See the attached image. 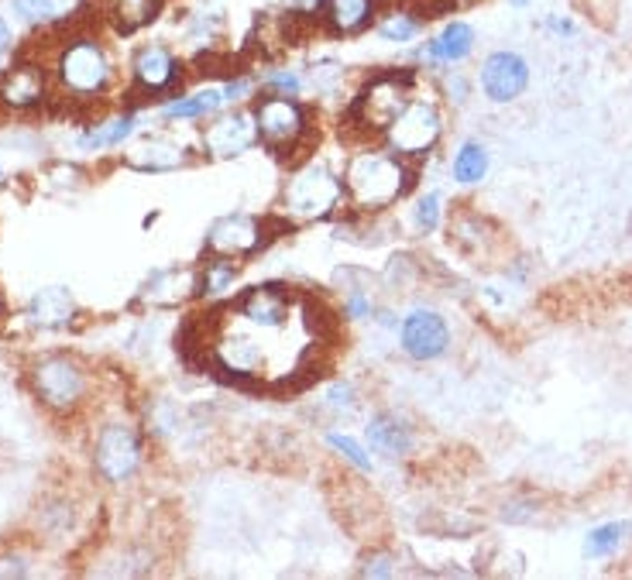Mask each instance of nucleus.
<instances>
[{
    "label": "nucleus",
    "instance_id": "7",
    "mask_svg": "<svg viewBox=\"0 0 632 580\" xmlns=\"http://www.w3.org/2000/svg\"><path fill=\"white\" fill-rule=\"evenodd\" d=\"M444 135V117L437 110V104L426 97H413L409 107L395 117L385 128V141L388 151L403 155V158H423L437 148Z\"/></svg>",
    "mask_w": 632,
    "mask_h": 580
},
{
    "label": "nucleus",
    "instance_id": "19",
    "mask_svg": "<svg viewBox=\"0 0 632 580\" xmlns=\"http://www.w3.org/2000/svg\"><path fill=\"white\" fill-rule=\"evenodd\" d=\"M368 443L385 458H403L413 450V430L395 412H375L368 420Z\"/></svg>",
    "mask_w": 632,
    "mask_h": 580
},
{
    "label": "nucleus",
    "instance_id": "3",
    "mask_svg": "<svg viewBox=\"0 0 632 580\" xmlns=\"http://www.w3.org/2000/svg\"><path fill=\"white\" fill-rule=\"evenodd\" d=\"M416 97V69H388L365 82V90L354 97L347 110V124L365 135H385L388 124L399 117Z\"/></svg>",
    "mask_w": 632,
    "mask_h": 580
},
{
    "label": "nucleus",
    "instance_id": "2",
    "mask_svg": "<svg viewBox=\"0 0 632 580\" xmlns=\"http://www.w3.org/2000/svg\"><path fill=\"white\" fill-rule=\"evenodd\" d=\"M56 82L69 100H97L113 82V62L93 35H72L56 56Z\"/></svg>",
    "mask_w": 632,
    "mask_h": 580
},
{
    "label": "nucleus",
    "instance_id": "11",
    "mask_svg": "<svg viewBox=\"0 0 632 580\" xmlns=\"http://www.w3.org/2000/svg\"><path fill=\"white\" fill-rule=\"evenodd\" d=\"M403 354L413 361H437L451 347V330L441 313L433 309H413L399 326Z\"/></svg>",
    "mask_w": 632,
    "mask_h": 580
},
{
    "label": "nucleus",
    "instance_id": "32",
    "mask_svg": "<svg viewBox=\"0 0 632 580\" xmlns=\"http://www.w3.org/2000/svg\"><path fill=\"white\" fill-rule=\"evenodd\" d=\"M395 553H385V550H378V553H372L368 560H365V567H362V577H395Z\"/></svg>",
    "mask_w": 632,
    "mask_h": 580
},
{
    "label": "nucleus",
    "instance_id": "4",
    "mask_svg": "<svg viewBox=\"0 0 632 580\" xmlns=\"http://www.w3.org/2000/svg\"><path fill=\"white\" fill-rule=\"evenodd\" d=\"M344 196V179L324 161H306L303 169L293 173V179L283 189L286 214L299 224L306 220H327Z\"/></svg>",
    "mask_w": 632,
    "mask_h": 580
},
{
    "label": "nucleus",
    "instance_id": "27",
    "mask_svg": "<svg viewBox=\"0 0 632 580\" xmlns=\"http://www.w3.org/2000/svg\"><path fill=\"white\" fill-rule=\"evenodd\" d=\"M625 522H609V525H599V529H591L587 532V543H584V553L587 557H612L622 540H625Z\"/></svg>",
    "mask_w": 632,
    "mask_h": 580
},
{
    "label": "nucleus",
    "instance_id": "40",
    "mask_svg": "<svg viewBox=\"0 0 632 580\" xmlns=\"http://www.w3.org/2000/svg\"><path fill=\"white\" fill-rule=\"evenodd\" d=\"M508 4H512V8H526V4H530V0H508Z\"/></svg>",
    "mask_w": 632,
    "mask_h": 580
},
{
    "label": "nucleus",
    "instance_id": "22",
    "mask_svg": "<svg viewBox=\"0 0 632 580\" xmlns=\"http://www.w3.org/2000/svg\"><path fill=\"white\" fill-rule=\"evenodd\" d=\"M162 4H166V0H113L107 18H110L117 35H135V31H141L145 24H151L158 18Z\"/></svg>",
    "mask_w": 632,
    "mask_h": 580
},
{
    "label": "nucleus",
    "instance_id": "31",
    "mask_svg": "<svg viewBox=\"0 0 632 580\" xmlns=\"http://www.w3.org/2000/svg\"><path fill=\"white\" fill-rule=\"evenodd\" d=\"M265 90H268V94H283V97H299L303 79H299L293 69H279V72H271V76L265 79Z\"/></svg>",
    "mask_w": 632,
    "mask_h": 580
},
{
    "label": "nucleus",
    "instance_id": "36",
    "mask_svg": "<svg viewBox=\"0 0 632 580\" xmlns=\"http://www.w3.org/2000/svg\"><path fill=\"white\" fill-rule=\"evenodd\" d=\"M327 402L334 405V409H354V405H358V399H354V385H334L330 389V395H327Z\"/></svg>",
    "mask_w": 632,
    "mask_h": 580
},
{
    "label": "nucleus",
    "instance_id": "12",
    "mask_svg": "<svg viewBox=\"0 0 632 580\" xmlns=\"http://www.w3.org/2000/svg\"><path fill=\"white\" fill-rule=\"evenodd\" d=\"M482 94L492 104L520 100L530 87V62L520 52H492L482 62Z\"/></svg>",
    "mask_w": 632,
    "mask_h": 580
},
{
    "label": "nucleus",
    "instance_id": "28",
    "mask_svg": "<svg viewBox=\"0 0 632 580\" xmlns=\"http://www.w3.org/2000/svg\"><path fill=\"white\" fill-rule=\"evenodd\" d=\"M327 443L340 453V458L347 461V464H354L358 471H372V458L365 453V446L358 443V440H350V436H340V433H330L327 436Z\"/></svg>",
    "mask_w": 632,
    "mask_h": 580
},
{
    "label": "nucleus",
    "instance_id": "15",
    "mask_svg": "<svg viewBox=\"0 0 632 580\" xmlns=\"http://www.w3.org/2000/svg\"><path fill=\"white\" fill-rule=\"evenodd\" d=\"M255 141H258L255 114H245V110L214 120L204 131V148H207L210 158H237V155H245Z\"/></svg>",
    "mask_w": 632,
    "mask_h": 580
},
{
    "label": "nucleus",
    "instance_id": "26",
    "mask_svg": "<svg viewBox=\"0 0 632 580\" xmlns=\"http://www.w3.org/2000/svg\"><path fill=\"white\" fill-rule=\"evenodd\" d=\"M234 278H237V265H234V258L210 255L207 268L200 272V293H207V296H220V293H227V288L234 285Z\"/></svg>",
    "mask_w": 632,
    "mask_h": 580
},
{
    "label": "nucleus",
    "instance_id": "8",
    "mask_svg": "<svg viewBox=\"0 0 632 580\" xmlns=\"http://www.w3.org/2000/svg\"><path fill=\"white\" fill-rule=\"evenodd\" d=\"M141 436L128 423H107L93 446V468L100 481L107 484H125L141 468Z\"/></svg>",
    "mask_w": 632,
    "mask_h": 580
},
{
    "label": "nucleus",
    "instance_id": "34",
    "mask_svg": "<svg viewBox=\"0 0 632 580\" xmlns=\"http://www.w3.org/2000/svg\"><path fill=\"white\" fill-rule=\"evenodd\" d=\"M28 573V560L14 550L0 553V577H24Z\"/></svg>",
    "mask_w": 632,
    "mask_h": 580
},
{
    "label": "nucleus",
    "instance_id": "17",
    "mask_svg": "<svg viewBox=\"0 0 632 580\" xmlns=\"http://www.w3.org/2000/svg\"><path fill=\"white\" fill-rule=\"evenodd\" d=\"M28 323L31 326H42V330H59V326H69L76 320V299L69 288L62 285H49L42 293H34L28 309H24Z\"/></svg>",
    "mask_w": 632,
    "mask_h": 580
},
{
    "label": "nucleus",
    "instance_id": "30",
    "mask_svg": "<svg viewBox=\"0 0 632 580\" xmlns=\"http://www.w3.org/2000/svg\"><path fill=\"white\" fill-rule=\"evenodd\" d=\"M416 227L419 234H433L441 227V193H426L416 203Z\"/></svg>",
    "mask_w": 632,
    "mask_h": 580
},
{
    "label": "nucleus",
    "instance_id": "33",
    "mask_svg": "<svg viewBox=\"0 0 632 580\" xmlns=\"http://www.w3.org/2000/svg\"><path fill=\"white\" fill-rule=\"evenodd\" d=\"M344 313H347L350 320H362V316L372 313V299L362 293V288H347V296H344Z\"/></svg>",
    "mask_w": 632,
    "mask_h": 580
},
{
    "label": "nucleus",
    "instance_id": "37",
    "mask_svg": "<svg viewBox=\"0 0 632 580\" xmlns=\"http://www.w3.org/2000/svg\"><path fill=\"white\" fill-rule=\"evenodd\" d=\"M289 18H309V14H320V4L324 0H283Z\"/></svg>",
    "mask_w": 632,
    "mask_h": 580
},
{
    "label": "nucleus",
    "instance_id": "21",
    "mask_svg": "<svg viewBox=\"0 0 632 580\" xmlns=\"http://www.w3.org/2000/svg\"><path fill=\"white\" fill-rule=\"evenodd\" d=\"M423 24H426L423 8H392L375 21V31L382 41H392V46H409L423 31Z\"/></svg>",
    "mask_w": 632,
    "mask_h": 580
},
{
    "label": "nucleus",
    "instance_id": "20",
    "mask_svg": "<svg viewBox=\"0 0 632 580\" xmlns=\"http://www.w3.org/2000/svg\"><path fill=\"white\" fill-rule=\"evenodd\" d=\"M186 148L172 145V141H148L141 148H135L125 165L135 173H172L179 169V165H186Z\"/></svg>",
    "mask_w": 632,
    "mask_h": 580
},
{
    "label": "nucleus",
    "instance_id": "14",
    "mask_svg": "<svg viewBox=\"0 0 632 580\" xmlns=\"http://www.w3.org/2000/svg\"><path fill=\"white\" fill-rule=\"evenodd\" d=\"M192 293H200V272L196 268H158L145 278L138 299L155 309H176L182 306Z\"/></svg>",
    "mask_w": 632,
    "mask_h": 580
},
{
    "label": "nucleus",
    "instance_id": "24",
    "mask_svg": "<svg viewBox=\"0 0 632 580\" xmlns=\"http://www.w3.org/2000/svg\"><path fill=\"white\" fill-rule=\"evenodd\" d=\"M451 173L461 186H474V183H482L485 173H488V151L485 145L478 141H464L454 155V165H451Z\"/></svg>",
    "mask_w": 632,
    "mask_h": 580
},
{
    "label": "nucleus",
    "instance_id": "38",
    "mask_svg": "<svg viewBox=\"0 0 632 580\" xmlns=\"http://www.w3.org/2000/svg\"><path fill=\"white\" fill-rule=\"evenodd\" d=\"M8 52H11V28L4 18H0V62L8 59Z\"/></svg>",
    "mask_w": 632,
    "mask_h": 580
},
{
    "label": "nucleus",
    "instance_id": "16",
    "mask_svg": "<svg viewBox=\"0 0 632 580\" xmlns=\"http://www.w3.org/2000/svg\"><path fill=\"white\" fill-rule=\"evenodd\" d=\"M382 14V0H324L320 21L334 38H358L375 28Z\"/></svg>",
    "mask_w": 632,
    "mask_h": 580
},
{
    "label": "nucleus",
    "instance_id": "9",
    "mask_svg": "<svg viewBox=\"0 0 632 580\" xmlns=\"http://www.w3.org/2000/svg\"><path fill=\"white\" fill-rule=\"evenodd\" d=\"M265 220L248 214H227L210 224L207 230V252L220 258H248L258 247H265Z\"/></svg>",
    "mask_w": 632,
    "mask_h": 580
},
{
    "label": "nucleus",
    "instance_id": "29",
    "mask_svg": "<svg viewBox=\"0 0 632 580\" xmlns=\"http://www.w3.org/2000/svg\"><path fill=\"white\" fill-rule=\"evenodd\" d=\"M14 11L21 21H31V24H42V21H52L59 14V0H11Z\"/></svg>",
    "mask_w": 632,
    "mask_h": 580
},
{
    "label": "nucleus",
    "instance_id": "35",
    "mask_svg": "<svg viewBox=\"0 0 632 580\" xmlns=\"http://www.w3.org/2000/svg\"><path fill=\"white\" fill-rule=\"evenodd\" d=\"M220 94H224V104L245 100V97L251 94V79H248V76H237V79H230V82H227V87H224Z\"/></svg>",
    "mask_w": 632,
    "mask_h": 580
},
{
    "label": "nucleus",
    "instance_id": "6",
    "mask_svg": "<svg viewBox=\"0 0 632 580\" xmlns=\"http://www.w3.org/2000/svg\"><path fill=\"white\" fill-rule=\"evenodd\" d=\"M251 114H255L258 141L275 155H289L309 138V110L296 97L268 94L255 104Z\"/></svg>",
    "mask_w": 632,
    "mask_h": 580
},
{
    "label": "nucleus",
    "instance_id": "23",
    "mask_svg": "<svg viewBox=\"0 0 632 580\" xmlns=\"http://www.w3.org/2000/svg\"><path fill=\"white\" fill-rule=\"evenodd\" d=\"M224 107V94L220 90H200V94H189V97H176L162 107L166 120H200L210 117Z\"/></svg>",
    "mask_w": 632,
    "mask_h": 580
},
{
    "label": "nucleus",
    "instance_id": "25",
    "mask_svg": "<svg viewBox=\"0 0 632 580\" xmlns=\"http://www.w3.org/2000/svg\"><path fill=\"white\" fill-rule=\"evenodd\" d=\"M128 135H135V114H125V117H117V120H107V124H97V128L87 135V138H79V148H117Z\"/></svg>",
    "mask_w": 632,
    "mask_h": 580
},
{
    "label": "nucleus",
    "instance_id": "39",
    "mask_svg": "<svg viewBox=\"0 0 632 580\" xmlns=\"http://www.w3.org/2000/svg\"><path fill=\"white\" fill-rule=\"evenodd\" d=\"M550 28L557 31V35H571V31H574V24H571V21H561V18H550Z\"/></svg>",
    "mask_w": 632,
    "mask_h": 580
},
{
    "label": "nucleus",
    "instance_id": "10",
    "mask_svg": "<svg viewBox=\"0 0 632 580\" xmlns=\"http://www.w3.org/2000/svg\"><path fill=\"white\" fill-rule=\"evenodd\" d=\"M131 79H135V90H141L148 97L169 94L182 79V62L169 46H162V41H148V46H141L131 56Z\"/></svg>",
    "mask_w": 632,
    "mask_h": 580
},
{
    "label": "nucleus",
    "instance_id": "5",
    "mask_svg": "<svg viewBox=\"0 0 632 580\" xmlns=\"http://www.w3.org/2000/svg\"><path fill=\"white\" fill-rule=\"evenodd\" d=\"M28 379H31V392L38 395V402L49 405L52 412H72L90 392L87 367L69 354L38 357L28 371Z\"/></svg>",
    "mask_w": 632,
    "mask_h": 580
},
{
    "label": "nucleus",
    "instance_id": "13",
    "mask_svg": "<svg viewBox=\"0 0 632 580\" xmlns=\"http://www.w3.org/2000/svg\"><path fill=\"white\" fill-rule=\"evenodd\" d=\"M49 100V72L42 62L21 59L0 72V107L4 110H34Z\"/></svg>",
    "mask_w": 632,
    "mask_h": 580
},
{
    "label": "nucleus",
    "instance_id": "18",
    "mask_svg": "<svg viewBox=\"0 0 632 580\" xmlns=\"http://www.w3.org/2000/svg\"><path fill=\"white\" fill-rule=\"evenodd\" d=\"M474 52V28L467 21H451L444 24L441 35H433L423 49V59L433 66H457Z\"/></svg>",
    "mask_w": 632,
    "mask_h": 580
},
{
    "label": "nucleus",
    "instance_id": "1",
    "mask_svg": "<svg viewBox=\"0 0 632 580\" xmlns=\"http://www.w3.org/2000/svg\"><path fill=\"white\" fill-rule=\"evenodd\" d=\"M409 169L395 151H358L344 169V196L354 210L382 214L409 189Z\"/></svg>",
    "mask_w": 632,
    "mask_h": 580
}]
</instances>
